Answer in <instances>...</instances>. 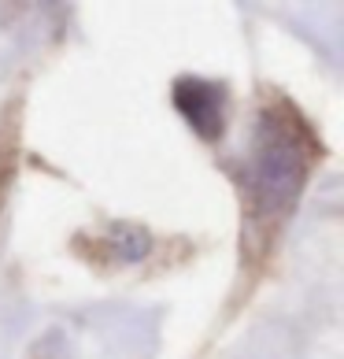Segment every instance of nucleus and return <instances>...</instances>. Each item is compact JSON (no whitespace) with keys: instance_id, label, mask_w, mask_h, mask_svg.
I'll list each match as a JSON object with an SVG mask.
<instances>
[{"instance_id":"nucleus-1","label":"nucleus","mask_w":344,"mask_h":359,"mask_svg":"<svg viewBox=\"0 0 344 359\" xmlns=\"http://www.w3.org/2000/svg\"><path fill=\"white\" fill-rule=\"evenodd\" d=\"M267 126H270L267 137H274V141H263V152H259V163H256V182L263 189L259 204L263 208H285L303 182L308 156L296 149V137H289L282 123L267 118Z\"/></svg>"}]
</instances>
